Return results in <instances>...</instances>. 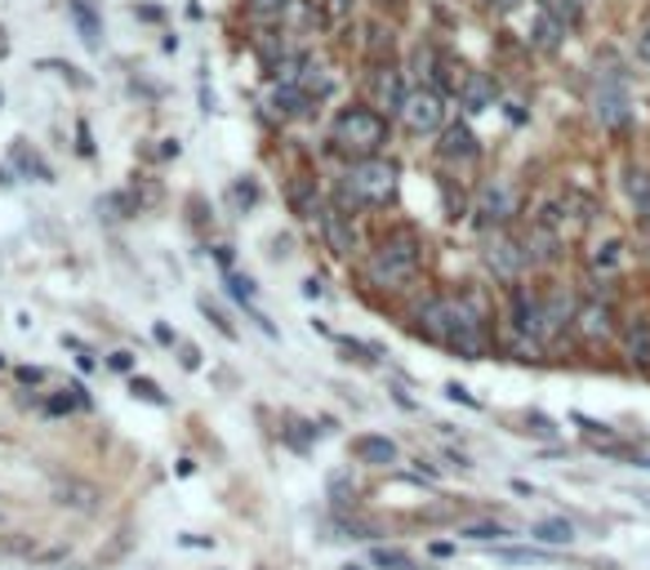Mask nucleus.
<instances>
[{
	"mask_svg": "<svg viewBox=\"0 0 650 570\" xmlns=\"http://www.w3.org/2000/svg\"><path fill=\"white\" fill-rule=\"evenodd\" d=\"M442 344L468 362H481L490 353V312H486L481 294H473V290L446 294V338Z\"/></svg>",
	"mask_w": 650,
	"mask_h": 570,
	"instance_id": "obj_1",
	"label": "nucleus"
},
{
	"mask_svg": "<svg viewBox=\"0 0 650 570\" xmlns=\"http://www.w3.org/2000/svg\"><path fill=\"white\" fill-rule=\"evenodd\" d=\"M419 272H423V246L414 233L383 237V246L366 259V281L375 290H405V286H414Z\"/></svg>",
	"mask_w": 650,
	"mask_h": 570,
	"instance_id": "obj_2",
	"label": "nucleus"
},
{
	"mask_svg": "<svg viewBox=\"0 0 650 570\" xmlns=\"http://www.w3.org/2000/svg\"><path fill=\"white\" fill-rule=\"evenodd\" d=\"M331 143L348 157H379V148L388 143V121H383V111L375 107H344L335 126H331Z\"/></svg>",
	"mask_w": 650,
	"mask_h": 570,
	"instance_id": "obj_3",
	"label": "nucleus"
},
{
	"mask_svg": "<svg viewBox=\"0 0 650 570\" xmlns=\"http://www.w3.org/2000/svg\"><path fill=\"white\" fill-rule=\"evenodd\" d=\"M397 192V170L379 157H361L353 161L344 187H339V201H353V205H383L388 196Z\"/></svg>",
	"mask_w": 650,
	"mask_h": 570,
	"instance_id": "obj_4",
	"label": "nucleus"
},
{
	"mask_svg": "<svg viewBox=\"0 0 650 570\" xmlns=\"http://www.w3.org/2000/svg\"><path fill=\"white\" fill-rule=\"evenodd\" d=\"M401 126L410 130V135H437V130H446V98H442V89H432V85H419V89H410L405 94V103H401Z\"/></svg>",
	"mask_w": 650,
	"mask_h": 570,
	"instance_id": "obj_5",
	"label": "nucleus"
},
{
	"mask_svg": "<svg viewBox=\"0 0 650 570\" xmlns=\"http://www.w3.org/2000/svg\"><path fill=\"white\" fill-rule=\"evenodd\" d=\"M593 103H597L602 126H610V130H615V126H628V85H624V67H619V63L602 58Z\"/></svg>",
	"mask_w": 650,
	"mask_h": 570,
	"instance_id": "obj_6",
	"label": "nucleus"
},
{
	"mask_svg": "<svg viewBox=\"0 0 650 570\" xmlns=\"http://www.w3.org/2000/svg\"><path fill=\"white\" fill-rule=\"evenodd\" d=\"M615 308L606 299H584L575 308V334L584 338V344H610L615 338Z\"/></svg>",
	"mask_w": 650,
	"mask_h": 570,
	"instance_id": "obj_7",
	"label": "nucleus"
},
{
	"mask_svg": "<svg viewBox=\"0 0 650 570\" xmlns=\"http://www.w3.org/2000/svg\"><path fill=\"white\" fill-rule=\"evenodd\" d=\"M477 214H481V227H503L517 214V187L508 179H490L477 192Z\"/></svg>",
	"mask_w": 650,
	"mask_h": 570,
	"instance_id": "obj_8",
	"label": "nucleus"
},
{
	"mask_svg": "<svg viewBox=\"0 0 650 570\" xmlns=\"http://www.w3.org/2000/svg\"><path fill=\"white\" fill-rule=\"evenodd\" d=\"M486 264H490V272H495L499 281H517V277L526 272L530 255H526V246H521V241H512V237L495 233V237H490V246H486Z\"/></svg>",
	"mask_w": 650,
	"mask_h": 570,
	"instance_id": "obj_9",
	"label": "nucleus"
},
{
	"mask_svg": "<svg viewBox=\"0 0 650 570\" xmlns=\"http://www.w3.org/2000/svg\"><path fill=\"white\" fill-rule=\"evenodd\" d=\"M316 218H321L325 246H331L339 259H353V255H357V227H353V218H348L339 205H325Z\"/></svg>",
	"mask_w": 650,
	"mask_h": 570,
	"instance_id": "obj_10",
	"label": "nucleus"
},
{
	"mask_svg": "<svg viewBox=\"0 0 650 570\" xmlns=\"http://www.w3.org/2000/svg\"><path fill=\"white\" fill-rule=\"evenodd\" d=\"M437 148H442V157H446V161H459V165L477 161V152H481V148H477V135H473L468 126H446Z\"/></svg>",
	"mask_w": 650,
	"mask_h": 570,
	"instance_id": "obj_11",
	"label": "nucleus"
},
{
	"mask_svg": "<svg viewBox=\"0 0 650 570\" xmlns=\"http://www.w3.org/2000/svg\"><path fill=\"white\" fill-rule=\"evenodd\" d=\"M353 454H357L361 464H370V469H388V464L397 460V441H392V437H375V432H366V437L353 441Z\"/></svg>",
	"mask_w": 650,
	"mask_h": 570,
	"instance_id": "obj_12",
	"label": "nucleus"
},
{
	"mask_svg": "<svg viewBox=\"0 0 650 570\" xmlns=\"http://www.w3.org/2000/svg\"><path fill=\"white\" fill-rule=\"evenodd\" d=\"M405 85H401V72L397 67H379L375 72V107H383V111H401V103H405Z\"/></svg>",
	"mask_w": 650,
	"mask_h": 570,
	"instance_id": "obj_13",
	"label": "nucleus"
},
{
	"mask_svg": "<svg viewBox=\"0 0 650 570\" xmlns=\"http://www.w3.org/2000/svg\"><path fill=\"white\" fill-rule=\"evenodd\" d=\"M624 348L637 370H650V316H632L624 330Z\"/></svg>",
	"mask_w": 650,
	"mask_h": 570,
	"instance_id": "obj_14",
	"label": "nucleus"
},
{
	"mask_svg": "<svg viewBox=\"0 0 650 570\" xmlns=\"http://www.w3.org/2000/svg\"><path fill=\"white\" fill-rule=\"evenodd\" d=\"M459 103H464V111H486L495 103V80L486 72H468L459 85Z\"/></svg>",
	"mask_w": 650,
	"mask_h": 570,
	"instance_id": "obj_15",
	"label": "nucleus"
},
{
	"mask_svg": "<svg viewBox=\"0 0 650 570\" xmlns=\"http://www.w3.org/2000/svg\"><path fill=\"white\" fill-rule=\"evenodd\" d=\"M624 187H628V201H632V209H637L641 233L650 237V170H628Z\"/></svg>",
	"mask_w": 650,
	"mask_h": 570,
	"instance_id": "obj_16",
	"label": "nucleus"
},
{
	"mask_svg": "<svg viewBox=\"0 0 650 570\" xmlns=\"http://www.w3.org/2000/svg\"><path fill=\"white\" fill-rule=\"evenodd\" d=\"M272 103H277L281 117H303V111H312V107H316V98H312L303 85H277Z\"/></svg>",
	"mask_w": 650,
	"mask_h": 570,
	"instance_id": "obj_17",
	"label": "nucleus"
},
{
	"mask_svg": "<svg viewBox=\"0 0 650 570\" xmlns=\"http://www.w3.org/2000/svg\"><path fill=\"white\" fill-rule=\"evenodd\" d=\"M67 14H72V23L80 28V41H85L89 50H98V36H102V28H98V14H94V6H89V0H67Z\"/></svg>",
	"mask_w": 650,
	"mask_h": 570,
	"instance_id": "obj_18",
	"label": "nucleus"
},
{
	"mask_svg": "<svg viewBox=\"0 0 650 570\" xmlns=\"http://www.w3.org/2000/svg\"><path fill=\"white\" fill-rule=\"evenodd\" d=\"M562 36H566V23L544 6V10H539V19H534V45H539V50H557Z\"/></svg>",
	"mask_w": 650,
	"mask_h": 570,
	"instance_id": "obj_19",
	"label": "nucleus"
},
{
	"mask_svg": "<svg viewBox=\"0 0 650 570\" xmlns=\"http://www.w3.org/2000/svg\"><path fill=\"white\" fill-rule=\"evenodd\" d=\"M539 544H553V548H566V544H575V526L566 521V517H544V521H534V530H530Z\"/></svg>",
	"mask_w": 650,
	"mask_h": 570,
	"instance_id": "obj_20",
	"label": "nucleus"
},
{
	"mask_svg": "<svg viewBox=\"0 0 650 570\" xmlns=\"http://www.w3.org/2000/svg\"><path fill=\"white\" fill-rule=\"evenodd\" d=\"M290 205H294L303 218H316V214H321V201H316L312 179H294V183H290Z\"/></svg>",
	"mask_w": 650,
	"mask_h": 570,
	"instance_id": "obj_21",
	"label": "nucleus"
},
{
	"mask_svg": "<svg viewBox=\"0 0 650 570\" xmlns=\"http://www.w3.org/2000/svg\"><path fill=\"white\" fill-rule=\"evenodd\" d=\"M619 264H624V241L610 237V241H602V246L593 250V268H597V272H615Z\"/></svg>",
	"mask_w": 650,
	"mask_h": 570,
	"instance_id": "obj_22",
	"label": "nucleus"
},
{
	"mask_svg": "<svg viewBox=\"0 0 650 570\" xmlns=\"http://www.w3.org/2000/svg\"><path fill=\"white\" fill-rule=\"evenodd\" d=\"M290 6H294V0H246V10H250L259 23H277V19H285Z\"/></svg>",
	"mask_w": 650,
	"mask_h": 570,
	"instance_id": "obj_23",
	"label": "nucleus"
},
{
	"mask_svg": "<svg viewBox=\"0 0 650 570\" xmlns=\"http://www.w3.org/2000/svg\"><path fill=\"white\" fill-rule=\"evenodd\" d=\"M375 561H379L383 570H414V557L401 552V548H375Z\"/></svg>",
	"mask_w": 650,
	"mask_h": 570,
	"instance_id": "obj_24",
	"label": "nucleus"
},
{
	"mask_svg": "<svg viewBox=\"0 0 650 570\" xmlns=\"http://www.w3.org/2000/svg\"><path fill=\"white\" fill-rule=\"evenodd\" d=\"M503 535H508V530H503V526H495V521H477V526H464V539H481V544H486V539H503Z\"/></svg>",
	"mask_w": 650,
	"mask_h": 570,
	"instance_id": "obj_25",
	"label": "nucleus"
},
{
	"mask_svg": "<svg viewBox=\"0 0 650 570\" xmlns=\"http://www.w3.org/2000/svg\"><path fill=\"white\" fill-rule=\"evenodd\" d=\"M130 392H134V397H143V401H152V406H165V392H161L152 379H134V384H130Z\"/></svg>",
	"mask_w": 650,
	"mask_h": 570,
	"instance_id": "obj_26",
	"label": "nucleus"
},
{
	"mask_svg": "<svg viewBox=\"0 0 650 570\" xmlns=\"http://www.w3.org/2000/svg\"><path fill=\"white\" fill-rule=\"evenodd\" d=\"M107 366H112V370H130L134 357H130V353H112V357H107Z\"/></svg>",
	"mask_w": 650,
	"mask_h": 570,
	"instance_id": "obj_27",
	"label": "nucleus"
},
{
	"mask_svg": "<svg viewBox=\"0 0 650 570\" xmlns=\"http://www.w3.org/2000/svg\"><path fill=\"white\" fill-rule=\"evenodd\" d=\"M19 379H23V384H41V379H45V370H41V366H23V370H19Z\"/></svg>",
	"mask_w": 650,
	"mask_h": 570,
	"instance_id": "obj_28",
	"label": "nucleus"
},
{
	"mask_svg": "<svg viewBox=\"0 0 650 570\" xmlns=\"http://www.w3.org/2000/svg\"><path fill=\"white\" fill-rule=\"evenodd\" d=\"M637 54H641V63H650V28H641V36H637Z\"/></svg>",
	"mask_w": 650,
	"mask_h": 570,
	"instance_id": "obj_29",
	"label": "nucleus"
},
{
	"mask_svg": "<svg viewBox=\"0 0 650 570\" xmlns=\"http://www.w3.org/2000/svg\"><path fill=\"white\" fill-rule=\"evenodd\" d=\"M325 10H331V14H353V0H325Z\"/></svg>",
	"mask_w": 650,
	"mask_h": 570,
	"instance_id": "obj_30",
	"label": "nucleus"
},
{
	"mask_svg": "<svg viewBox=\"0 0 650 570\" xmlns=\"http://www.w3.org/2000/svg\"><path fill=\"white\" fill-rule=\"evenodd\" d=\"M446 397H455V401H464V406H477V401L468 397V388H459V384H451V388H446Z\"/></svg>",
	"mask_w": 650,
	"mask_h": 570,
	"instance_id": "obj_31",
	"label": "nucleus"
},
{
	"mask_svg": "<svg viewBox=\"0 0 650 570\" xmlns=\"http://www.w3.org/2000/svg\"><path fill=\"white\" fill-rule=\"evenodd\" d=\"M490 6H499V10H517L521 0H490Z\"/></svg>",
	"mask_w": 650,
	"mask_h": 570,
	"instance_id": "obj_32",
	"label": "nucleus"
},
{
	"mask_svg": "<svg viewBox=\"0 0 650 570\" xmlns=\"http://www.w3.org/2000/svg\"><path fill=\"white\" fill-rule=\"evenodd\" d=\"M6 50H10V45H6V32H0V54H6Z\"/></svg>",
	"mask_w": 650,
	"mask_h": 570,
	"instance_id": "obj_33",
	"label": "nucleus"
},
{
	"mask_svg": "<svg viewBox=\"0 0 650 570\" xmlns=\"http://www.w3.org/2000/svg\"><path fill=\"white\" fill-rule=\"evenodd\" d=\"M0 183H10V174H6V170H0Z\"/></svg>",
	"mask_w": 650,
	"mask_h": 570,
	"instance_id": "obj_34",
	"label": "nucleus"
},
{
	"mask_svg": "<svg viewBox=\"0 0 650 570\" xmlns=\"http://www.w3.org/2000/svg\"><path fill=\"white\" fill-rule=\"evenodd\" d=\"M348 570H361V566H348Z\"/></svg>",
	"mask_w": 650,
	"mask_h": 570,
	"instance_id": "obj_35",
	"label": "nucleus"
},
{
	"mask_svg": "<svg viewBox=\"0 0 650 570\" xmlns=\"http://www.w3.org/2000/svg\"><path fill=\"white\" fill-rule=\"evenodd\" d=\"M0 366H6V357H0Z\"/></svg>",
	"mask_w": 650,
	"mask_h": 570,
	"instance_id": "obj_36",
	"label": "nucleus"
}]
</instances>
